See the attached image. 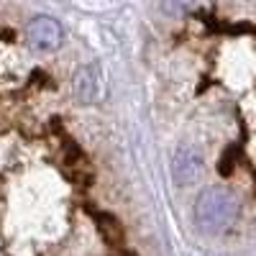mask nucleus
<instances>
[{
    "label": "nucleus",
    "mask_w": 256,
    "mask_h": 256,
    "mask_svg": "<svg viewBox=\"0 0 256 256\" xmlns=\"http://www.w3.org/2000/svg\"><path fill=\"white\" fill-rule=\"evenodd\" d=\"M202 174V156L198 148L192 146H182L177 148V154L172 159V177L180 187H187V184H195Z\"/></svg>",
    "instance_id": "3"
},
{
    "label": "nucleus",
    "mask_w": 256,
    "mask_h": 256,
    "mask_svg": "<svg viewBox=\"0 0 256 256\" xmlns=\"http://www.w3.org/2000/svg\"><path fill=\"white\" fill-rule=\"evenodd\" d=\"M100 90V74L95 67H82L74 77V95L82 102H92Z\"/></svg>",
    "instance_id": "4"
},
{
    "label": "nucleus",
    "mask_w": 256,
    "mask_h": 256,
    "mask_svg": "<svg viewBox=\"0 0 256 256\" xmlns=\"http://www.w3.org/2000/svg\"><path fill=\"white\" fill-rule=\"evenodd\" d=\"M26 38L38 52H56L64 41V28L52 16H36L26 26Z\"/></svg>",
    "instance_id": "2"
},
{
    "label": "nucleus",
    "mask_w": 256,
    "mask_h": 256,
    "mask_svg": "<svg viewBox=\"0 0 256 256\" xmlns=\"http://www.w3.org/2000/svg\"><path fill=\"white\" fill-rule=\"evenodd\" d=\"M95 220H98L100 236L105 238V244H110V246H120V244H123V238H126L123 226H120L113 216H95Z\"/></svg>",
    "instance_id": "5"
},
{
    "label": "nucleus",
    "mask_w": 256,
    "mask_h": 256,
    "mask_svg": "<svg viewBox=\"0 0 256 256\" xmlns=\"http://www.w3.org/2000/svg\"><path fill=\"white\" fill-rule=\"evenodd\" d=\"M238 218V200L223 187H208L198 195L195 223L205 233H226Z\"/></svg>",
    "instance_id": "1"
},
{
    "label": "nucleus",
    "mask_w": 256,
    "mask_h": 256,
    "mask_svg": "<svg viewBox=\"0 0 256 256\" xmlns=\"http://www.w3.org/2000/svg\"><path fill=\"white\" fill-rule=\"evenodd\" d=\"M195 3H198V0H162V10H164L166 16L180 18V16H184Z\"/></svg>",
    "instance_id": "6"
},
{
    "label": "nucleus",
    "mask_w": 256,
    "mask_h": 256,
    "mask_svg": "<svg viewBox=\"0 0 256 256\" xmlns=\"http://www.w3.org/2000/svg\"><path fill=\"white\" fill-rule=\"evenodd\" d=\"M116 256H136L134 251H116Z\"/></svg>",
    "instance_id": "7"
}]
</instances>
